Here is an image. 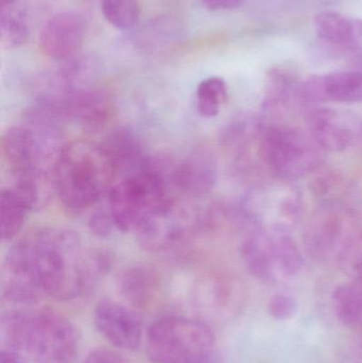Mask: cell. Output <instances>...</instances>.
Here are the masks:
<instances>
[{
  "label": "cell",
  "mask_w": 362,
  "mask_h": 363,
  "mask_svg": "<svg viewBox=\"0 0 362 363\" xmlns=\"http://www.w3.org/2000/svg\"><path fill=\"white\" fill-rule=\"evenodd\" d=\"M110 255L87 247L76 233L40 228L13 245L2 267V294L28 304L47 294L57 300L78 298L108 272Z\"/></svg>",
  "instance_id": "cell-1"
},
{
  "label": "cell",
  "mask_w": 362,
  "mask_h": 363,
  "mask_svg": "<svg viewBox=\"0 0 362 363\" xmlns=\"http://www.w3.org/2000/svg\"><path fill=\"white\" fill-rule=\"evenodd\" d=\"M174 163L167 157H147L135 169L117 179L106 199L117 230L135 233L147 218L178 201Z\"/></svg>",
  "instance_id": "cell-2"
},
{
  "label": "cell",
  "mask_w": 362,
  "mask_h": 363,
  "mask_svg": "<svg viewBox=\"0 0 362 363\" xmlns=\"http://www.w3.org/2000/svg\"><path fill=\"white\" fill-rule=\"evenodd\" d=\"M117 178L101 143L85 140L64 145L53 172L55 194L72 213H84L106 200Z\"/></svg>",
  "instance_id": "cell-3"
},
{
  "label": "cell",
  "mask_w": 362,
  "mask_h": 363,
  "mask_svg": "<svg viewBox=\"0 0 362 363\" xmlns=\"http://www.w3.org/2000/svg\"><path fill=\"white\" fill-rule=\"evenodd\" d=\"M1 341L25 352L34 363H72L80 349V330L51 311L10 313L2 317Z\"/></svg>",
  "instance_id": "cell-4"
},
{
  "label": "cell",
  "mask_w": 362,
  "mask_h": 363,
  "mask_svg": "<svg viewBox=\"0 0 362 363\" xmlns=\"http://www.w3.org/2000/svg\"><path fill=\"white\" fill-rule=\"evenodd\" d=\"M256 153L274 178L293 182L316 172L324 161L325 151L308 131L264 125Z\"/></svg>",
  "instance_id": "cell-5"
},
{
  "label": "cell",
  "mask_w": 362,
  "mask_h": 363,
  "mask_svg": "<svg viewBox=\"0 0 362 363\" xmlns=\"http://www.w3.org/2000/svg\"><path fill=\"white\" fill-rule=\"evenodd\" d=\"M213 347L212 330L188 318H163L147 333V354L153 363H220Z\"/></svg>",
  "instance_id": "cell-6"
},
{
  "label": "cell",
  "mask_w": 362,
  "mask_h": 363,
  "mask_svg": "<svg viewBox=\"0 0 362 363\" xmlns=\"http://www.w3.org/2000/svg\"><path fill=\"white\" fill-rule=\"evenodd\" d=\"M242 262L259 281L278 283L295 277L303 267V256L290 232L252 228L240 247Z\"/></svg>",
  "instance_id": "cell-7"
},
{
  "label": "cell",
  "mask_w": 362,
  "mask_h": 363,
  "mask_svg": "<svg viewBox=\"0 0 362 363\" xmlns=\"http://www.w3.org/2000/svg\"><path fill=\"white\" fill-rule=\"evenodd\" d=\"M299 192L281 181L276 185L261 186L251 192L242 205V217L252 228L290 232L301 217Z\"/></svg>",
  "instance_id": "cell-8"
},
{
  "label": "cell",
  "mask_w": 362,
  "mask_h": 363,
  "mask_svg": "<svg viewBox=\"0 0 362 363\" xmlns=\"http://www.w3.org/2000/svg\"><path fill=\"white\" fill-rule=\"evenodd\" d=\"M197 224L196 213L174 201L147 218L134 234L142 249L159 253L184 242Z\"/></svg>",
  "instance_id": "cell-9"
},
{
  "label": "cell",
  "mask_w": 362,
  "mask_h": 363,
  "mask_svg": "<svg viewBox=\"0 0 362 363\" xmlns=\"http://www.w3.org/2000/svg\"><path fill=\"white\" fill-rule=\"evenodd\" d=\"M307 131L325 152H342L358 142L362 121L351 111L315 108L307 115Z\"/></svg>",
  "instance_id": "cell-10"
},
{
  "label": "cell",
  "mask_w": 362,
  "mask_h": 363,
  "mask_svg": "<svg viewBox=\"0 0 362 363\" xmlns=\"http://www.w3.org/2000/svg\"><path fill=\"white\" fill-rule=\"evenodd\" d=\"M84 38L82 16L68 11L60 12L45 23L40 34V49L48 59L68 63L82 48Z\"/></svg>",
  "instance_id": "cell-11"
},
{
  "label": "cell",
  "mask_w": 362,
  "mask_h": 363,
  "mask_svg": "<svg viewBox=\"0 0 362 363\" xmlns=\"http://www.w3.org/2000/svg\"><path fill=\"white\" fill-rule=\"evenodd\" d=\"M94 322L98 332L119 349L135 351L142 342V322L140 315L116 301H101L96 307Z\"/></svg>",
  "instance_id": "cell-12"
},
{
  "label": "cell",
  "mask_w": 362,
  "mask_h": 363,
  "mask_svg": "<svg viewBox=\"0 0 362 363\" xmlns=\"http://www.w3.org/2000/svg\"><path fill=\"white\" fill-rule=\"evenodd\" d=\"M174 178L179 196L203 198L216 184V160L208 149H195L184 159L176 161Z\"/></svg>",
  "instance_id": "cell-13"
},
{
  "label": "cell",
  "mask_w": 362,
  "mask_h": 363,
  "mask_svg": "<svg viewBox=\"0 0 362 363\" xmlns=\"http://www.w3.org/2000/svg\"><path fill=\"white\" fill-rule=\"evenodd\" d=\"M352 223L353 220L349 216L338 209L327 207L308 226L306 245L317 256L337 255L340 245Z\"/></svg>",
  "instance_id": "cell-14"
},
{
  "label": "cell",
  "mask_w": 362,
  "mask_h": 363,
  "mask_svg": "<svg viewBox=\"0 0 362 363\" xmlns=\"http://www.w3.org/2000/svg\"><path fill=\"white\" fill-rule=\"evenodd\" d=\"M315 25L319 38L333 48L350 53L362 48V19L324 12L316 17Z\"/></svg>",
  "instance_id": "cell-15"
},
{
  "label": "cell",
  "mask_w": 362,
  "mask_h": 363,
  "mask_svg": "<svg viewBox=\"0 0 362 363\" xmlns=\"http://www.w3.org/2000/svg\"><path fill=\"white\" fill-rule=\"evenodd\" d=\"M101 145L112 161L118 178L135 169L147 157L140 138L128 128L113 130Z\"/></svg>",
  "instance_id": "cell-16"
},
{
  "label": "cell",
  "mask_w": 362,
  "mask_h": 363,
  "mask_svg": "<svg viewBox=\"0 0 362 363\" xmlns=\"http://www.w3.org/2000/svg\"><path fill=\"white\" fill-rule=\"evenodd\" d=\"M323 104H354L362 102V74L353 70L329 72L320 76Z\"/></svg>",
  "instance_id": "cell-17"
},
{
  "label": "cell",
  "mask_w": 362,
  "mask_h": 363,
  "mask_svg": "<svg viewBox=\"0 0 362 363\" xmlns=\"http://www.w3.org/2000/svg\"><path fill=\"white\" fill-rule=\"evenodd\" d=\"M33 211L29 202L8 186L0 194V235L1 240L11 241L23 230L28 215Z\"/></svg>",
  "instance_id": "cell-18"
},
{
  "label": "cell",
  "mask_w": 362,
  "mask_h": 363,
  "mask_svg": "<svg viewBox=\"0 0 362 363\" xmlns=\"http://www.w3.org/2000/svg\"><path fill=\"white\" fill-rule=\"evenodd\" d=\"M27 17L17 0H0V40L6 48L23 46L29 40Z\"/></svg>",
  "instance_id": "cell-19"
},
{
  "label": "cell",
  "mask_w": 362,
  "mask_h": 363,
  "mask_svg": "<svg viewBox=\"0 0 362 363\" xmlns=\"http://www.w3.org/2000/svg\"><path fill=\"white\" fill-rule=\"evenodd\" d=\"M159 289L157 275L146 267H133L121 279V294L135 307H145L154 298Z\"/></svg>",
  "instance_id": "cell-20"
},
{
  "label": "cell",
  "mask_w": 362,
  "mask_h": 363,
  "mask_svg": "<svg viewBox=\"0 0 362 363\" xmlns=\"http://www.w3.org/2000/svg\"><path fill=\"white\" fill-rule=\"evenodd\" d=\"M333 308L340 322L350 328L362 326V279L339 286L334 291Z\"/></svg>",
  "instance_id": "cell-21"
},
{
  "label": "cell",
  "mask_w": 362,
  "mask_h": 363,
  "mask_svg": "<svg viewBox=\"0 0 362 363\" xmlns=\"http://www.w3.org/2000/svg\"><path fill=\"white\" fill-rule=\"evenodd\" d=\"M229 93L225 81L220 77L204 79L196 89V108L203 118H214L227 102Z\"/></svg>",
  "instance_id": "cell-22"
},
{
  "label": "cell",
  "mask_w": 362,
  "mask_h": 363,
  "mask_svg": "<svg viewBox=\"0 0 362 363\" xmlns=\"http://www.w3.org/2000/svg\"><path fill=\"white\" fill-rule=\"evenodd\" d=\"M340 269L353 279H362V224H351L337 252Z\"/></svg>",
  "instance_id": "cell-23"
},
{
  "label": "cell",
  "mask_w": 362,
  "mask_h": 363,
  "mask_svg": "<svg viewBox=\"0 0 362 363\" xmlns=\"http://www.w3.org/2000/svg\"><path fill=\"white\" fill-rule=\"evenodd\" d=\"M101 11L112 27L128 31L133 29L140 21V0H101Z\"/></svg>",
  "instance_id": "cell-24"
},
{
  "label": "cell",
  "mask_w": 362,
  "mask_h": 363,
  "mask_svg": "<svg viewBox=\"0 0 362 363\" xmlns=\"http://www.w3.org/2000/svg\"><path fill=\"white\" fill-rule=\"evenodd\" d=\"M299 304L293 296L288 294H278L270 300L268 311L270 315L278 321H287L295 317Z\"/></svg>",
  "instance_id": "cell-25"
},
{
  "label": "cell",
  "mask_w": 362,
  "mask_h": 363,
  "mask_svg": "<svg viewBox=\"0 0 362 363\" xmlns=\"http://www.w3.org/2000/svg\"><path fill=\"white\" fill-rule=\"evenodd\" d=\"M89 228L98 237L110 236L114 230H117L106 204V206L98 207L91 213L89 220Z\"/></svg>",
  "instance_id": "cell-26"
},
{
  "label": "cell",
  "mask_w": 362,
  "mask_h": 363,
  "mask_svg": "<svg viewBox=\"0 0 362 363\" xmlns=\"http://www.w3.org/2000/svg\"><path fill=\"white\" fill-rule=\"evenodd\" d=\"M84 363H129L125 358L116 352L106 349H98L91 351L87 355Z\"/></svg>",
  "instance_id": "cell-27"
},
{
  "label": "cell",
  "mask_w": 362,
  "mask_h": 363,
  "mask_svg": "<svg viewBox=\"0 0 362 363\" xmlns=\"http://www.w3.org/2000/svg\"><path fill=\"white\" fill-rule=\"evenodd\" d=\"M202 4L210 11H230L239 8L247 0H201Z\"/></svg>",
  "instance_id": "cell-28"
},
{
  "label": "cell",
  "mask_w": 362,
  "mask_h": 363,
  "mask_svg": "<svg viewBox=\"0 0 362 363\" xmlns=\"http://www.w3.org/2000/svg\"><path fill=\"white\" fill-rule=\"evenodd\" d=\"M0 363H28V360L16 350L2 349L0 353Z\"/></svg>",
  "instance_id": "cell-29"
},
{
  "label": "cell",
  "mask_w": 362,
  "mask_h": 363,
  "mask_svg": "<svg viewBox=\"0 0 362 363\" xmlns=\"http://www.w3.org/2000/svg\"><path fill=\"white\" fill-rule=\"evenodd\" d=\"M349 69L362 74V48L352 51L349 57Z\"/></svg>",
  "instance_id": "cell-30"
}]
</instances>
